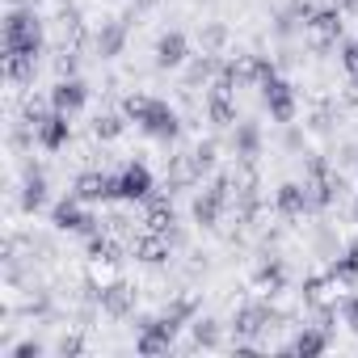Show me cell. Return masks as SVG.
I'll use <instances>...</instances> for the list:
<instances>
[{"mask_svg": "<svg viewBox=\"0 0 358 358\" xmlns=\"http://www.w3.org/2000/svg\"><path fill=\"white\" fill-rule=\"evenodd\" d=\"M43 51V22L30 9H13L5 22V55H38Z\"/></svg>", "mask_w": 358, "mask_h": 358, "instance_id": "1", "label": "cell"}, {"mask_svg": "<svg viewBox=\"0 0 358 358\" xmlns=\"http://www.w3.org/2000/svg\"><path fill=\"white\" fill-rule=\"evenodd\" d=\"M51 224H55L59 232H80V236H97V232H101V220H97L93 211H85V203H80L76 194L64 199V203H55Z\"/></svg>", "mask_w": 358, "mask_h": 358, "instance_id": "2", "label": "cell"}, {"mask_svg": "<svg viewBox=\"0 0 358 358\" xmlns=\"http://www.w3.org/2000/svg\"><path fill=\"white\" fill-rule=\"evenodd\" d=\"M262 101H266V110H270V118L274 122H295V89L287 85V80H278V76H270L266 85H262Z\"/></svg>", "mask_w": 358, "mask_h": 358, "instance_id": "3", "label": "cell"}, {"mask_svg": "<svg viewBox=\"0 0 358 358\" xmlns=\"http://www.w3.org/2000/svg\"><path fill=\"white\" fill-rule=\"evenodd\" d=\"M80 203H106V199H118V177L114 173H101V169H89L76 177V190H72Z\"/></svg>", "mask_w": 358, "mask_h": 358, "instance_id": "4", "label": "cell"}, {"mask_svg": "<svg viewBox=\"0 0 358 358\" xmlns=\"http://www.w3.org/2000/svg\"><path fill=\"white\" fill-rule=\"evenodd\" d=\"M68 118H72V114H64V110H47V114L34 122L38 148H47V152H59V148H68V139H72V127H68Z\"/></svg>", "mask_w": 358, "mask_h": 358, "instance_id": "5", "label": "cell"}, {"mask_svg": "<svg viewBox=\"0 0 358 358\" xmlns=\"http://www.w3.org/2000/svg\"><path fill=\"white\" fill-rule=\"evenodd\" d=\"M232 207V194L228 190H220V186H211V190H203L199 199H194V207H190V215H194V224L199 228H220V220H224V211Z\"/></svg>", "mask_w": 358, "mask_h": 358, "instance_id": "6", "label": "cell"}, {"mask_svg": "<svg viewBox=\"0 0 358 358\" xmlns=\"http://www.w3.org/2000/svg\"><path fill=\"white\" fill-rule=\"evenodd\" d=\"M152 139H164V143H173L177 135H182V118H177V110L169 106V101H152V110L143 114V122H139Z\"/></svg>", "mask_w": 358, "mask_h": 358, "instance_id": "7", "label": "cell"}, {"mask_svg": "<svg viewBox=\"0 0 358 358\" xmlns=\"http://www.w3.org/2000/svg\"><path fill=\"white\" fill-rule=\"evenodd\" d=\"M148 194H152V173H148V164L143 160L122 164V173H118V199L122 203H143Z\"/></svg>", "mask_w": 358, "mask_h": 358, "instance_id": "8", "label": "cell"}, {"mask_svg": "<svg viewBox=\"0 0 358 358\" xmlns=\"http://www.w3.org/2000/svg\"><path fill=\"white\" fill-rule=\"evenodd\" d=\"M131 253H135V262H143V266H164L169 257H173V241H169V232H139L135 241H131Z\"/></svg>", "mask_w": 358, "mask_h": 358, "instance_id": "9", "label": "cell"}, {"mask_svg": "<svg viewBox=\"0 0 358 358\" xmlns=\"http://www.w3.org/2000/svg\"><path fill=\"white\" fill-rule=\"evenodd\" d=\"M135 299H139V291H135L131 282L114 278V282H106V287H101V299H97V308H101L106 316L122 320V316H131V312H135Z\"/></svg>", "mask_w": 358, "mask_h": 358, "instance_id": "10", "label": "cell"}, {"mask_svg": "<svg viewBox=\"0 0 358 358\" xmlns=\"http://www.w3.org/2000/svg\"><path fill=\"white\" fill-rule=\"evenodd\" d=\"M22 211H43L47 207V173H43V164H34V160H26L22 164Z\"/></svg>", "mask_w": 358, "mask_h": 358, "instance_id": "11", "label": "cell"}, {"mask_svg": "<svg viewBox=\"0 0 358 358\" xmlns=\"http://www.w3.org/2000/svg\"><path fill=\"white\" fill-rule=\"evenodd\" d=\"M270 303H241L236 312H232V333L236 337H257V333H266L270 329Z\"/></svg>", "mask_w": 358, "mask_h": 358, "instance_id": "12", "label": "cell"}, {"mask_svg": "<svg viewBox=\"0 0 358 358\" xmlns=\"http://www.w3.org/2000/svg\"><path fill=\"white\" fill-rule=\"evenodd\" d=\"M199 177H203V173L194 169V156H190V152H177V156H169V164H164V190L177 194V190L194 186Z\"/></svg>", "mask_w": 358, "mask_h": 358, "instance_id": "13", "label": "cell"}, {"mask_svg": "<svg viewBox=\"0 0 358 358\" xmlns=\"http://www.w3.org/2000/svg\"><path fill=\"white\" fill-rule=\"evenodd\" d=\"M190 59V43H186V34L182 30H169V34H160L156 38V68H182Z\"/></svg>", "mask_w": 358, "mask_h": 358, "instance_id": "14", "label": "cell"}, {"mask_svg": "<svg viewBox=\"0 0 358 358\" xmlns=\"http://www.w3.org/2000/svg\"><path fill=\"white\" fill-rule=\"evenodd\" d=\"M93 51H97L101 59H118V55L127 51V22L106 17V22H101V30L93 34Z\"/></svg>", "mask_w": 358, "mask_h": 358, "instance_id": "15", "label": "cell"}, {"mask_svg": "<svg viewBox=\"0 0 358 358\" xmlns=\"http://www.w3.org/2000/svg\"><path fill=\"white\" fill-rule=\"evenodd\" d=\"M274 211L287 215V220L308 215L312 207H308V190H303V182H282V186L274 190Z\"/></svg>", "mask_w": 358, "mask_h": 358, "instance_id": "16", "label": "cell"}, {"mask_svg": "<svg viewBox=\"0 0 358 358\" xmlns=\"http://www.w3.org/2000/svg\"><path fill=\"white\" fill-rule=\"evenodd\" d=\"M169 199H173L169 190H164V194H156V190H152V194L143 199V224H148L152 232H169V228L177 224V211H173V203H169Z\"/></svg>", "mask_w": 358, "mask_h": 358, "instance_id": "17", "label": "cell"}, {"mask_svg": "<svg viewBox=\"0 0 358 358\" xmlns=\"http://www.w3.org/2000/svg\"><path fill=\"white\" fill-rule=\"evenodd\" d=\"M85 97H89V89H85L80 76H72V80H55V89H51V110L76 114V110L85 106Z\"/></svg>", "mask_w": 358, "mask_h": 358, "instance_id": "18", "label": "cell"}, {"mask_svg": "<svg viewBox=\"0 0 358 358\" xmlns=\"http://www.w3.org/2000/svg\"><path fill=\"white\" fill-rule=\"evenodd\" d=\"M232 152L241 160H257L262 156V127L257 122H236L232 127Z\"/></svg>", "mask_w": 358, "mask_h": 358, "instance_id": "19", "label": "cell"}, {"mask_svg": "<svg viewBox=\"0 0 358 358\" xmlns=\"http://www.w3.org/2000/svg\"><path fill=\"white\" fill-rule=\"evenodd\" d=\"M135 350H139V354H148V358H156V354H169V350H173V333L160 324V316H156L148 329H139V341H135Z\"/></svg>", "mask_w": 358, "mask_h": 358, "instance_id": "20", "label": "cell"}, {"mask_svg": "<svg viewBox=\"0 0 358 358\" xmlns=\"http://www.w3.org/2000/svg\"><path fill=\"white\" fill-rule=\"evenodd\" d=\"M253 282H257V291H270V295H278V291H282V282H287V270H282V257H274V253H266V257H262V266L253 270Z\"/></svg>", "mask_w": 358, "mask_h": 358, "instance_id": "21", "label": "cell"}, {"mask_svg": "<svg viewBox=\"0 0 358 358\" xmlns=\"http://www.w3.org/2000/svg\"><path fill=\"white\" fill-rule=\"evenodd\" d=\"M220 55H211V51H203V55H190V68H186V89H199V85H207V80H215L220 76Z\"/></svg>", "mask_w": 358, "mask_h": 358, "instance_id": "22", "label": "cell"}, {"mask_svg": "<svg viewBox=\"0 0 358 358\" xmlns=\"http://www.w3.org/2000/svg\"><path fill=\"white\" fill-rule=\"evenodd\" d=\"M308 30H312L316 38H333V43H337V38H341V30H345V17H341V9H324V5H320V9L312 13Z\"/></svg>", "mask_w": 358, "mask_h": 358, "instance_id": "23", "label": "cell"}, {"mask_svg": "<svg viewBox=\"0 0 358 358\" xmlns=\"http://www.w3.org/2000/svg\"><path fill=\"white\" fill-rule=\"evenodd\" d=\"M89 262H97V266H118V262H122V245H118L110 232H97V236H89Z\"/></svg>", "mask_w": 358, "mask_h": 358, "instance_id": "24", "label": "cell"}, {"mask_svg": "<svg viewBox=\"0 0 358 358\" xmlns=\"http://www.w3.org/2000/svg\"><path fill=\"white\" fill-rule=\"evenodd\" d=\"M5 76H9V85H34L38 55H5Z\"/></svg>", "mask_w": 358, "mask_h": 358, "instance_id": "25", "label": "cell"}, {"mask_svg": "<svg viewBox=\"0 0 358 358\" xmlns=\"http://www.w3.org/2000/svg\"><path fill=\"white\" fill-rule=\"evenodd\" d=\"M190 337H194V350H220V320L194 316L190 320Z\"/></svg>", "mask_w": 358, "mask_h": 358, "instance_id": "26", "label": "cell"}, {"mask_svg": "<svg viewBox=\"0 0 358 358\" xmlns=\"http://www.w3.org/2000/svg\"><path fill=\"white\" fill-rule=\"evenodd\" d=\"M287 350H291V354H324V350H329V329L312 324V329H303Z\"/></svg>", "mask_w": 358, "mask_h": 358, "instance_id": "27", "label": "cell"}, {"mask_svg": "<svg viewBox=\"0 0 358 358\" xmlns=\"http://www.w3.org/2000/svg\"><path fill=\"white\" fill-rule=\"evenodd\" d=\"M207 118L215 127H236V101L224 93H207Z\"/></svg>", "mask_w": 358, "mask_h": 358, "instance_id": "28", "label": "cell"}, {"mask_svg": "<svg viewBox=\"0 0 358 358\" xmlns=\"http://www.w3.org/2000/svg\"><path fill=\"white\" fill-rule=\"evenodd\" d=\"M228 38H232V30H228L224 22H207V26L199 30V47L211 51V55H220V51L228 47Z\"/></svg>", "mask_w": 358, "mask_h": 358, "instance_id": "29", "label": "cell"}, {"mask_svg": "<svg viewBox=\"0 0 358 358\" xmlns=\"http://www.w3.org/2000/svg\"><path fill=\"white\" fill-rule=\"evenodd\" d=\"M329 274H333L337 282H358V245H350L345 253H337L333 266H329Z\"/></svg>", "mask_w": 358, "mask_h": 358, "instance_id": "30", "label": "cell"}, {"mask_svg": "<svg viewBox=\"0 0 358 358\" xmlns=\"http://www.w3.org/2000/svg\"><path fill=\"white\" fill-rule=\"evenodd\" d=\"M122 131H127V114H97L93 118V139H101V143L118 139Z\"/></svg>", "mask_w": 358, "mask_h": 358, "instance_id": "31", "label": "cell"}, {"mask_svg": "<svg viewBox=\"0 0 358 358\" xmlns=\"http://www.w3.org/2000/svg\"><path fill=\"white\" fill-rule=\"evenodd\" d=\"M337 118H341V106H337V101H320V106L312 110V118H308V127H312L316 135H329Z\"/></svg>", "mask_w": 358, "mask_h": 358, "instance_id": "32", "label": "cell"}, {"mask_svg": "<svg viewBox=\"0 0 358 358\" xmlns=\"http://www.w3.org/2000/svg\"><path fill=\"white\" fill-rule=\"evenodd\" d=\"M199 308H203V299H199L194 291H186V295H177V299H169V308H164V312H173L177 320H186V324H190V320L199 316Z\"/></svg>", "mask_w": 358, "mask_h": 358, "instance_id": "33", "label": "cell"}, {"mask_svg": "<svg viewBox=\"0 0 358 358\" xmlns=\"http://www.w3.org/2000/svg\"><path fill=\"white\" fill-rule=\"evenodd\" d=\"M190 156H194V169H199V173H211L215 160H220V143H215V139H199V143L190 148Z\"/></svg>", "mask_w": 358, "mask_h": 358, "instance_id": "34", "label": "cell"}, {"mask_svg": "<svg viewBox=\"0 0 358 358\" xmlns=\"http://www.w3.org/2000/svg\"><path fill=\"white\" fill-rule=\"evenodd\" d=\"M80 72V51L76 47H59V55H55V76L59 80H72Z\"/></svg>", "mask_w": 358, "mask_h": 358, "instance_id": "35", "label": "cell"}, {"mask_svg": "<svg viewBox=\"0 0 358 358\" xmlns=\"http://www.w3.org/2000/svg\"><path fill=\"white\" fill-rule=\"evenodd\" d=\"M152 101H156V97H148V93H127V97H122V114H127L131 122H143V114L152 110Z\"/></svg>", "mask_w": 358, "mask_h": 358, "instance_id": "36", "label": "cell"}, {"mask_svg": "<svg viewBox=\"0 0 358 358\" xmlns=\"http://www.w3.org/2000/svg\"><path fill=\"white\" fill-rule=\"evenodd\" d=\"M324 295H329V278H320V274L303 278V303H308V308H320Z\"/></svg>", "mask_w": 358, "mask_h": 358, "instance_id": "37", "label": "cell"}, {"mask_svg": "<svg viewBox=\"0 0 358 358\" xmlns=\"http://www.w3.org/2000/svg\"><path fill=\"white\" fill-rule=\"evenodd\" d=\"M324 173H329L324 152H303V177H308V182H316V177H324Z\"/></svg>", "mask_w": 358, "mask_h": 358, "instance_id": "38", "label": "cell"}, {"mask_svg": "<svg viewBox=\"0 0 358 358\" xmlns=\"http://www.w3.org/2000/svg\"><path fill=\"white\" fill-rule=\"evenodd\" d=\"M341 68L350 80H358V38H345L341 43Z\"/></svg>", "mask_w": 358, "mask_h": 358, "instance_id": "39", "label": "cell"}, {"mask_svg": "<svg viewBox=\"0 0 358 358\" xmlns=\"http://www.w3.org/2000/svg\"><path fill=\"white\" fill-rule=\"evenodd\" d=\"M127 228H131V215H127V211H114V215L101 220V232H110V236H122Z\"/></svg>", "mask_w": 358, "mask_h": 358, "instance_id": "40", "label": "cell"}, {"mask_svg": "<svg viewBox=\"0 0 358 358\" xmlns=\"http://www.w3.org/2000/svg\"><path fill=\"white\" fill-rule=\"evenodd\" d=\"M55 350H59L64 358H76V354H85V337H80V333H64Z\"/></svg>", "mask_w": 358, "mask_h": 358, "instance_id": "41", "label": "cell"}, {"mask_svg": "<svg viewBox=\"0 0 358 358\" xmlns=\"http://www.w3.org/2000/svg\"><path fill=\"white\" fill-rule=\"evenodd\" d=\"M316 253H320V257H337V236H333V228H320V232H316Z\"/></svg>", "mask_w": 358, "mask_h": 358, "instance_id": "42", "label": "cell"}, {"mask_svg": "<svg viewBox=\"0 0 358 358\" xmlns=\"http://www.w3.org/2000/svg\"><path fill=\"white\" fill-rule=\"evenodd\" d=\"M295 26H299V17H295L291 9L274 17V34H278V38H291V34H295Z\"/></svg>", "mask_w": 358, "mask_h": 358, "instance_id": "43", "label": "cell"}, {"mask_svg": "<svg viewBox=\"0 0 358 358\" xmlns=\"http://www.w3.org/2000/svg\"><path fill=\"white\" fill-rule=\"evenodd\" d=\"M316 9H320V0H291V13H295L303 26L312 22V13H316Z\"/></svg>", "mask_w": 358, "mask_h": 358, "instance_id": "44", "label": "cell"}, {"mask_svg": "<svg viewBox=\"0 0 358 358\" xmlns=\"http://www.w3.org/2000/svg\"><path fill=\"white\" fill-rule=\"evenodd\" d=\"M341 320L358 333V295H345V299H341Z\"/></svg>", "mask_w": 358, "mask_h": 358, "instance_id": "45", "label": "cell"}, {"mask_svg": "<svg viewBox=\"0 0 358 358\" xmlns=\"http://www.w3.org/2000/svg\"><path fill=\"white\" fill-rule=\"evenodd\" d=\"M282 148H287V152H303V131L287 122V131H282Z\"/></svg>", "mask_w": 358, "mask_h": 358, "instance_id": "46", "label": "cell"}, {"mask_svg": "<svg viewBox=\"0 0 358 358\" xmlns=\"http://www.w3.org/2000/svg\"><path fill=\"white\" fill-rule=\"evenodd\" d=\"M38 354H43L38 341H22V345H13V358H38Z\"/></svg>", "mask_w": 358, "mask_h": 358, "instance_id": "47", "label": "cell"}, {"mask_svg": "<svg viewBox=\"0 0 358 358\" xmlns=\"http://www.w3.org/2000/svg\"><path fill=\"white\" fill-rule=\"evenodd\" d=\"M93 316H97V312H93V299H89V303L76 312V324H80V329H89V324H93Z\"/></svg>", "mask_w": 358, "mask_h": 358, "instance_id": "48", "label": "cell"}, {"mask_svg": "<svg viewBox=\"0 0 358 358\" xmlns=\"http://www.w3.org/2000/svg\"><path fill=\"white\" fill-rule=\"evenodd\" d=\"M160 0H135V13H148V9H156Z\"/></svg>", "mask_w": 358, "mask_h": 358, "instance_id": "49", "label": "cell"}, {"mask_svg": "<svg viewBox=\"0 0 358 358\" xmlns=\"http://www.w3.org/2000/svg\"><path fill=\"white\" fill-rule=\"evenodd\" d=\"M337 9H341V13H358V0H341Z\"/></svg>", "mask_w": 358, "mask_h": 358, "instance_id": "50", "label": "cell"}, {"mask_svg": "<svg viewBox=\"0 0 358 358\" xmlns=\"http://www.w3.org/2000/svg\"><path fill=\"white\" fill-rule=\"evenodd\" d=\"M9 5H13V9H26V5H34V0H9Z\"/></svg>", "mask_w": 358, "mask_h": 358, "instance_id": "51", "label": "cell"}, {"mask_svg": "<svg viewBox=\"0 0 358 358\" xmlns=\"http://www.w3.org/2000/svg\"><path fill=\"white\" fill-rule=\"evenodd\" d=\"M354 215H358V199H354Z\"/></svg>", "mask_w": 358, "mask_h": 358, "instance_id": "52", "label": "cell"}, {"mask_svg": "<svg viewBox=\"0 0 358 358\" xmlns=\"http://www.w3.org/2000/svg\"><path fill=\"white\" fill-rule=\"evenodd\" d=\"M354 169H358V156H354Z\"/></svg>", "mask_w": 358, "mask_h": 358, "instance_id": "53", "label": "cell"}]
</instances>
